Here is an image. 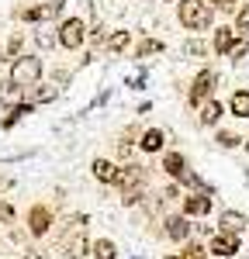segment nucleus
<instances>
[{"label":"nucleus","instance_id":"393cba45","mask_svg":"<svg viewBox=\"0 0 249 259\" xmlns=\"http://www.w3.org/2000/svg\"><path fill=\"white\" fill-rule=\"evenodd\" d=\"M204 52H208V49H204V41H201V38H190L184 45V56H204Z\"/></svg>","mask_w":249,"mask_h":259},{"label":"nucleus","instance_id":"9b49d317","mask_svg":"<svg viewBox=\"0 0 249 259\" xmlns=\"http://www.w3.org/2000/svg\"><path fill=\"white\" fill-rule=\"evenodd\" d=\"M235 41H239V35H235V28H228V24H222V28L215 31V52H218V56H232Z\"/></svg>","mask_w":249,"mask_h":259},{"label":"nucleus","instance_id":"a878e982","mask_svg":"<svg viewBox=\"0 0 249 259\" xmlns=\"http://www.w3.org/2000/svg\"><path fill=\"white\" fill-rule=\"evenodd\" d=\"M208 7H218L222 14H232L235 11V0H208Z\"/></svg>","mask_w":249,"mask_h":259},{"label":"nucleus","instance_id":"9d476101","mask_svg":"<svg viewBox=\"0 0 249 259\" xmlns=\"http://www.w3.org/2000/svg\"><path fill=\"white\" fill-rule=\"evenodd\" d=\"M166 235L173 242H190V218H184V214L166 218Z\"/></svg>","mask_w":249,"mask_h":259},{"label":"nucleus","instance_id":"ddd939ff","mask_svg":"<svg viewBox=\"0 0 249 259\" xmlns=\"http://www.w3.org/2000/svg\"><path fill=\"white\" fill-rule=\"evenodd\" d=\"M90 169H94V177L101 180V183H114V180H118V166L111 159H94Z\"/></svg>","mask_w":249,"mask_h":259},{"label":"nucleus","instance_id":"20e7f679","mask_svg":"<svg viewBox=\"0 0 249 259\" xmlns=\"http://www.w3.org/2000/svg\"><path fill=\"white\" fill-rule=\"evenodd\" d=\"M83 38H87V24H83L80 18H66L59 24V45H62V49L73 52V49H80V45H83Z\"/></svg>","mask_w":249,"mask_h":259},{"label":"nucleus","instance_id":"2f4dec72","mask_svg":"<svg viewBox=\"0 0 249 259\" xmlns=\"http://www.w3.org/2000/svg\"><path fill=\"white\" fill-rule=\"evenodd\" d=\"M166 259H180V256H166Z\"/></svg>","mask_w":249,"mask_h":259},{"label":"nucleus","instance_id":"1a4fd4ad","mask_svg":"<svg viewBox=\"0 0 249 259\" xmlns=\"http://www.w3.org/2000/svg\"><path fill=\"white\" fill-rule=\"evenodd\" d=\"M211 211V194H187L184 197V218H204Z\"/></svg>","mask_w":249,"mask_h":259},{"label":"nucleus","instance_id":"7ed1b4c3","mask_svg":"<svg viewBox=\"0 0 249 259\" xmlns=\"http://www.w3.org/2000/svg\"><path fill=\"white\" fill-rule=\"evenodd\" d=\"M215 83H218V73H215V69H201V73L194 76V83H190V94H187V100H190L194 107L208 104V100H211V94H215Z\"/></svg>","mask_w":249,"mask_h":259},{"label":"nucleus","instance_id":"f8f14e48","mask_svg":"<svg viewBox=\"0 0 249 259\" xmlns=\"http://www.w3.org/2000/svg\"><path fill=\"white\" fill-rule=\"evenodd\" d=\"M28 225H31V235H45L49 232V225H52V214H49V207H31V214H28Z\"/></svg>","mask_w":249,"mask_h":259},{"label":"nucleus","instance_id":"39448f33","mask_svg":"<svg viewBox=\"0 0 249 259\" xmlns=\"http://www.w3.org/2000/svg\"><path fill=\"white\" fill-rule=\"evenodd\" d=\"M62 245H66V259H83L87 252H90V242H87V235H83V218L73 221V228L66 232Z\"/></svg>","mask_w":249,"mask_h":259},{"label":"nucleus","instance_id":"f03ea898","mask_svg":"<svg viewBox=\"0 0 249 259\" xmlns=\"http://www.w3.org/2000/svg\"><path fill=\"white\" fill-rule=\"evenodd\" d=\"M38 76H42V59L38 56H21V59H14V66H11V87H18V90L35 87Z\"/></svg>","mask_w":249,"mask_h":259},{"label":"nucleus","instance_id":"6ab92c4d","mask_svg":"<svg viewBox=\"0 0 249 259\" xmlns=\"http://www.w3.org/2000/svg\"><path fill=\"white\" fill-rule=\"evenodd\" d=\"M156 52H163V41H159V38H142V41H139V49H135V56H139V59L156 56Z\"/></svg>","mask_w":249,"mask_h":259},{"label":"nucleus","instance_id":"0eeeda50","mask_svg":"<svg viewBox=\"0 0 249 259\" xmlns=\"http://www.w3.org/2000/svg\"><path fill=\"white\" fill-rule=\"evenodd\" d=\"M235 252H239V235H225V232H218L208 245V256H218V259H232Z\"/></svg>","mask_w":249,"mask_h":259},{"label":"nucleus","instance_id":"dca6fc26","mask_svg":"<svg viewBox=\"0 0 249 259\" xmlns=\"http://www.w3.org/2000/svg\"><path fill=\"white\" fill-rule=\"evenodd\" d=\"M163 142H166V135L159 132V128H149L139 145H142V152H159V149H163Z\"/></svg>","mask_w":249,"mask_h":259},{"label":"nucleus","instance_id":"cd10ccee","mask_svg":"<svg viewBox=\"0 0 249 259\" xmlns=\"http://www.w3.org/2000/svg\"><path fill=\"white\" fill-rule=\"evenodd\" d=\"M18 49H21V31H18L11 41H7V56H18Z\"/></svg>","mask_w":249,"mask_h":259},{"label":"nucleus","instance_id":"6e6552de","mask_svg":"<svg viewBox=\"0 0 249 259\" xmlns=\"http://www.w3.org/2000/svg\"><path fill=\"white\" fill-rule=\"evenodd\" d=\"M218 225H222L225 235H242L249 228V218L242 211H222V214H218Z\"/></svg>","mask_w":249,"mask_h":259},{"label":"nucleus","instance_id":"f257e3e1","mask_svg":"<svg viewBox=\"0 0 249 259\" xmlns=\"http://www.w3.org/2000/svg\"><path fill=\"white\" fill-rule=\"evenodd\" d=\"M180 24L187 31H204L211 24V7L208 0H180Z\"/></svg>","mask_w":249,"mask_h":259},{"label":"nucleus","instance_id":"4be33fe9","mask_svg":"<svg viewBox=\"0 0 249 259\" xmlns=\"http://www.w3.org/2000/svg\"><path fill=\"white\" fill-rule=\"evenodd\" d=\"M235 35H249V4H242L239 21H235Z\"/></svg>","mask_w":249,"mask_h":259},{"label":"nucleus","instance_id":"4468645a","mask_svg":"<svg viewBox=\"0 0 249 259\" xmlns=\"http://www.w3.org/2000/svg\"><path fill=\"white\" fill-rule=\"evenodd\" d=\"M228 111H232L235 118H249V90H235V94L228 97Z\"/></svg>","mask_w":249,"mask_h":259},{"label":"nucleus","instance_id":"423d86ee","mask_svg":"<svg viewBox=\"0 0 249 259\" xmlns=\"http://www.w3.org/2000/svg\"><path fill=\"white\" fill-rule=\"evenodd\" d=\"M114 187H121L124 194L142 190V187H145V166H121V169H118V180H114Z\"/></svg>","mask_w":249,"mask_h":259},{"label":"nucleus","instance_id":"7c9ffc66","mask_svg":"<svg viewBox=\"0 0 249 259\" xmlns=\"http://www.w3.org/2000/svg\"><path fill=\"white\" fill-rule=\"evenodd\" d=\"M242 145H246V152H249V139H246V142H242Z\"/></svg>","mask_w":249,"mask_h":259},{"label":"nucleus","instance_id":"c85d7f7f","mask_svg":"<svg viewBox=\"0 0 249 259\" xmlns=\"http://www.w3.org/2000/svg\"><path fill=\"white\" fill-rule=\"evenodd\" d=\"M52 97H56V90H52V87H45V90H38V94H35V100H38V104H42V100H52Z\"/></svg>","mask_w":249,"mask_h":259},{"label":"nucleus","instance_id":"2eb2a0df","mask_svg":"<svg viewBox=\"0 0 249 259\" xmlns=\"http://www.w3.org/2000/svg\"><path fill=\"white\" fill-rule=\"evenodd\" d=\"M163 169L170 173V177L180 180V177L187 173V159L180 156V152H166V156H163Z\"/></svg>","mask_w":249,"mask_h":259},{"label":"nucleus","instance_id":"5701e85b","mask_svg":"<svg viewBox=\"0 0 249 259\" xmlns=\"http://www.w3.org/2000/svg\"><path fill=\"white\" fill-rule=\"evenodd\" d=\"M28 111H31V104H18V107H14V111H11V114L4 118V128H11V124H14V121H18V118H24Z\"/></svg>","mask_w":249,"mask_h":259},{"label":"nucleus","instance_id":"412c9836","mask_svg":"<svg viewBox=\"0 0 249 259\" xmlns=\"http://www.w3.org/2000/svg\"><path fill=\"white\" fill-rule=\"evenodd\" d=\"M180 259H208V249L201 245V242H187L184 252H180Z\"/></svg>","mask_w":249,"mask_h":259},{"label":"nucleus","instance_id":"b1692460","mask_svg":"<svg viewBox=\"0 0 249 259\" xmlns=\"http://www.w3.org/2000/svg\"><path fill=\"white\" fill-rule=\"evenodd\" d=\"M239 135H235V132H218V145H222V149H235V145H239Z\"/></svg>","mask_w":249,"mask_h":259},{"label":"nucleus","instance_id":"aec40b11","mask_svg":"<svg viewBox=\"0 0 249 259\" xmlns=\"http://www.w3.org/2000/svg\"><path fill=\"white\" fill-rule=\"evenodd\" d=\"M128 41H132L128 31H114V35L107 38V52H121V49H128Z\"/></svg>","mask_w":249,"mask_h":259},{"label":"nucleus","instance_id":"bb28decb","mask_svg":"<svg viewBox=\"0 0 249 259\" xmlns=\"http://www.w3.org/2000/svg\"><path fill=\"white\" fill-rule=\"evenodd\" d=\"M246 52H249V41H246V38H239V41H235V49H232V59H242Z\"/></svg>","mask_w":249,"mask_h":259},{"label":"nucleus","instance_id":"a211bd4d","mask_svg":"<svg viewBox=\"0 0 249 259\" xmlns=\"http://www.w3.org/2000/svg\"><path fill=\"white\" fill-rule=\"evenodd\" d=\"M218 121H222V104L218 100L201 104V124H218Z\"/></svg>","mask_w":249,"mask_h":259},{"label":"nucleus","instance_id":"c756f323","mask_svg":"<svg viewBox=\"0 0 249 259\" xmlns=\"http://www.w3.org/2000/svg\"><path fill=\"white\" fill-rule=\"evenodd\" d=\"M0 221H14V211H11V204H0Z\"/></svg>","mask_w":249,"mask_h":259},{"label":"nucleus","instance_id":"f3484780","mask_svg":"<svg viewBox=\"0 0 249 259\" xmlns=\"http://www.w3.org/2000/svg\"><path fill=\"white\" fill-rule=\"evenodd\" d=\"M90 252H94V259H114L118 256V245L111 239H97L94 245H90Z\"/></svg>","mask_w":249,"mask_h":259}]
</instances>
